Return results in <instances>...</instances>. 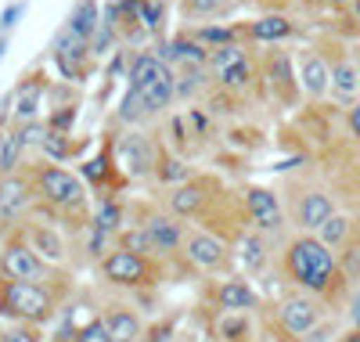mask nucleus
Here are the masks:
<instances>
[{"instance_id": "nucleus-35", "label": "nucleus", "mask_w": 360, "mask_h": 342, "mask_svg": "<svg viewBox=\"0 0 360 342\" xmlns=\"http://www.w3.org/2000/svg\"><path fill=\"white\" fill-rule=\"evenodd\" d=\"M252 76H256V72H252V61L245 58V61H238V65H231L227 72H220L217 83L227 90V94H242V90L252 87Z\"/></svg>"}, {"instance_id": "nucleus-1", "label": "nucleus", "mask_w": 360, "mask_h": 342, "mask_svg": "<svg viewBox=\"0 0 360 342\" xmlns=\"http://www.w3.org/2000/svg\"><path fill=\"white\" fill-rule=\"evenodd\" d=\"M285 285L295 292L317 296L324 303H335V296H342V270H339V256L328 248L317 234H295L285 241V253L278 260Z\"/></svg>"}, {"instance_id": "nucleus-30", "label": "nucleus", "mask_w": 360, "mask_h": 342, "mask_svg": "<svg viewBox=\"0 0 360 342\" xmlns=\"http://www.w3.org/2000/svg\"><path fill=\"white\" fill-rule=\"evenodd\" d=\"M249 37H252L256 44H281V40L295 37V25H292V18H285V15H263V18H256V22L249 25Z\"/></svg>"}, {"instance_id": "nucleus-4", "label": "nucleus", "mask_w": 360, "mask_h": 342, "mask_svg": "<svg viewBox=\"0 0 360 342\" xmlns=\"http://www.w3.org/2000/svg\"><path fill=\"white\" fill-rule=\"evenodd\" d=\"M0 274L11 277V281H29V285L54 289L58 296L69 292V274L62 267H51L47 260H40V253L25 241L22 227L4 234V241H0Z\"/></svg>"}, {"instance_id": "nucleus-12", "label": "nucleus", "mask_w": 360, "mask_h": 342, "mask_svg": "<svg viewBox=\"0 0 360 342\" xmlns=\"http://www.w3.org/2000/svg\"><path fill=\"white\" fill-rule=\"evenodd\" d=\"M335 198L332 191L317 188V184H299L292 188V227L299 234H317L328 216H335Z\"/></svg>"}, {"instance_id": "nucleus-50", "label": "nucleus", "mask_w": 360, "mask_h": 342, "mask_svg": "<svg viewBox=\"0 0 360 342\" xmlns=\"http://www.w3.org/2000/svg\"><path fill=\"white\" fill-rule=\"evenodd\" d=\"M356 241H360V220H356Z\"/></svg>"}, {"instance_id": "nucleus-44", "label": "nucleus", "mask_w": 360, "mask_h": 342, "mask_svg": "<svg viewBox=\"0 0 360 342\" xmlns=\"http://www.w3.org/2000/svg\"><path fill=\"white\" fill-rule=\"evenodd\" d=\"M119 4V15H123V22H137V15H141V8L148 4V0H115Z\"/></svg>"}, {"instance_id": "nucleus-16", "label": "nucleus", "mask_w": 360, "mask_h": 342, "mask_svg": "<svg viewBox=\"0 0 360 342\" xmlns=\"http://www.w3.org/2000/svg\"><path fill=\"white\" fill-rule=\"evenodd\" d=\"M115 159L119 166H123L130 177H152L155 173V163H159V148L155 141L141 134V130H127L123 137H119V148H115Z\"/></svg>"}, {"instance_id": "nucleus-29", "label": "nucleus", "mask_w": 360, "mask_h": 342, "mask_svg": "<svg viewBox=\"0 0 360 342\" xmlns=\"http://www.w3.org/2000/svg\"><path fill=\"white\" fill-rule=\"evenodd\" d=\"M86 227L119 238V234H123V227H127V224H123V205H119L112 195H101L98 205H94V213H90V224H86Z\"/></svg>"}, {"instance_id": "nucleus-34", "label": "nucleus", "mask_w": 360, "mask_h": 342, "mask_svg": "<svg viewBox=\"0 0 360 342\" xmlns=\"http://www.w3.org/2000/svg\"><path fill=\"white\" fill-rule=\"evenodd\" d=\"M209 69H180L176 72V101H191L209 87Z\"/></svg>"}, {"instance_id": "nucleus-19", "label": "nucleus", "mask_w": 360, "mask_h": 342, "mask_svg": "<svg viewBox=\"0 0 360 342\" xmlns=\"http://www.w3.org/2000/svg\"><path fill=\"white\" fill-rule=\"evenodd\" d=\"M299 90L310 98V101H321L332 94V65L324 61V54L317 51H307L303 58H299Z\"/></svg>"}, {"instance_id": "nucleus-28", "label": "nucleus", "mask_w": 360, "mask_h": 342, "mask_svg": "<svg viewBox=\"0 0 360 342\" xmlns=\"http://www.w3.org/2000/svg\"><path fill=\"white\" fill-rule=\"evenodd\" d=\"M159 184H162V188H180V184H188L195 173H191V166L184 163V159H180V155L176 151H162L159 148V163H155V173H152Z\"/></svg>"}, {"instance_id": "nucleus-13", "label": "nucleus", "mask_w": 360, "mask_h": 342, "mask_svg": "<svg viewBox=\"0 0 360 342\" xmlns=\"http://www.w3.org/2000/svg\"><path fill=\"white\" fill-rule=\"evenodd\" d=\"M33 209H37V191L29 173H11L0 180V234L18 231V224H25Z\"/></svg>"}, {"instance_id": "nucleus-18", "label": "nucleus", "mask_w": 360, "mask_h": 342, "mask_svg": "<svg viewBox=\"0 0 360 342\" xmlns=\"http://www.w3.org/2000/svg\"><path fill=\"white\" fill-rule=\"evenodd\" d=\"M22 234H25V241L40 253V260H47L51 267H65V260H69V245H65V238H62V231H58L54 224H44V220H29L22 224Z\"/></svg>"}, {"instance_id": "nucleus-3", "label": "nucleus", "mask_w": 360, "mask_h": 342, "mask_svg": "<svg viewBox=\"0 0 360 342\" xmlns=\"http://www.w3.org/2000/svg\"><path fill=\"white\" fill-rule=\"evenodd\" d=\"M62 299L54 289L29 285V281H11L0 274V321L4 324H33L47 328L62 314Z\"/></svg>"}, {"instance_id": "nucleus-7", "label": "nucleus", "mask_w": 360, "mask_h": 342, "mask_svg": "<svg viewBox=\"0 0 360 342\" xmlns=\"http://www.w3.org/2000/svg\"><path fill=\"white\" fill-rule=\"evenodd\" d=\"M176 105V72H166L162 80L148 83V87H127L123 101L115 108V119L137 130V122L166 115V108Z\"/></svg>"}, {"instance_id": "nucleus-43", "label": "nucleus", "mask_w": 360, "mask_h": 342, "mask_svg": "<svg viewBox=\"0 0 360 342\" xmlns=\"http://www.w3.org/2000/svg\"><path fill=\"white\" fill-rule=\"evenodd\" d=\"M25 8H29V0H11V4L0 11V37H8L11 29L18 25V18L25 15Z\"/></svg>"}, {"instance_id": "nucleus-42", "label": "nucleus", "mask_w": 360, "mask_h": 342, "mask_svg": "<svg viewBox=\"0 0 360 342\" xmlns=\"http://www.w3.org/2000/svg\"><path fill=\"white\" fill-rule=\"evenodd\" d=\"M115 37H119V29H115V25H108V22H101V25H98V33L90 37V54H94V58L108 54V47L115 44Z\"/></svg>"}, {"instance_id": "nucleus-27", "label": "nucleus", "mask_w": 360, "mask_h": 342, "mask_svg": "<svg viewBox=\"0 0 360 342\" xmlns=\"http://www.w3.org/2000/svg\"><path fill=\"white\" fill-rule=\"evenodd\" d=\"M166 72H173V69L162 65L152 51H137V54L130 58V65H127V83H130V87H148V83L162 80Z\"/></svg>"}, {"instance_id": "nucleus-14", "label": "nucleus", "mask_w": 360, "mask_h": 342, "mask_svg": "<svg viewBox=\"0 0 360 342\" xmlns=\"http://www.w3.org/2000/svg\"><path fill=\"white\" fill-rule=\"evenodd\" d=\"M51 61L54 69L62 72L65 83H79L86 72H90V61H94V54H90V40L76 37L69 25H62L51 40Z\"/></svg>"}, {"instance_id": "nucleus-51", "label": "nucleus", "mask_w": 360, "mask_h": 342, "mask_svg": "<svg viewBox=\"0 0 360 342\" xmlns=\"http://www.w3.org/2000/svg\"><path fill=\"white\" fill-rule=\"evenodd\" d=\"M278 342H292V338H278Z\"/></svg>"}, {"instance_id": "nucleus-10", "label": "nucleus", "mask_w": 360, "mask_h": 342, "mask_svg": "<svg viewBox=\"0 0 360 342\" xmlns=\"http://www.w3.org/2000/svg\"><path fill=\"white\" fill-rule=\"evenodd\" d=\"M242 209H245V224L249 231L263 234V238H281L285 234V209H281V198L278 191L263 188V184H249V188L242 191Z\"/></svg>"}, {"instance_id": "nucleus-49", "label": "nucleus", "mask_w": 360, "mask_h": 342, "mask_svg": "<svg viewBox=\"0 0 360 342\" xmlns=\"http://www.w3.org/2000/svg\"><path fill=\"white\" fill-rule=\"evenodd\" d=\"M4 51H8V37H0V58H4Z\"/></svg>"}, {"instance_id": "nucleus-48", "label": "nucleus", "mask_w": 360, "mask_h": 342, "mask_svg": "<svg viewBox=\"0 0 360 342\" xmlns=\"http://www.w3.org/2000/svg\"><path fill=\"white\" fill-rule=\"evenodd\" d=\"M349 15L360 22V0H349Z\"/></svg>"}, {"instance_id": "nucleus-24", "label": "nucleus", "mask_w": 360, "mask_h": 342, "mask_svg": "<svg viewBox=\"0 0 360 342\" xmlns=\"http://www.w3.org/2000/svg\"><path fill=\"white\" fill-rule=\"evenodd\" d=\"M317 238L339 256L342 248H349L356 241V220H353L349 213H335V216H328V220H324V227L317 231Z\"/></svg>"}, {"instance_id": "nucleus-6", "label": "nucleus", "mask_w": 360, "mask_h": 342, "mask_svg": "<svg viewBox=\"0 0 360 342\" xmlns=\"http://www.w3.org/2000/svg\"><path fill=\"white\" fill-rule=\"evenodd\" d=\"M324 321H328V303L317 299V296H307V292L288 289V292L274 303V328H278L281 338L303 342V338H307L310 331H317Z\"/></svg>"}, {"instance_id": "nucleus-20", "label": "nucleus", "mask_w": 360, "mask_h": 342, "mask_svg": "<svg viewBox=\"0 0 360 342\" xmlns=\"http://www.w3.org/2000/svg\"><path fill=\"white\" fill-rule=\"evenodd\" d=\"M44 98H47V83L29 76L15 87L11 94V127H22V122H33L40 119V108H44Z\"/></svg>"}, {"instance_id": "nucleus-45", "label": "nucleus", "mask_w": 360, "mask_h": 342, "mask_svg": "<svg viewBox=\"0 0 360 342\" xmlns=\"http://www.w3.org/2000/svg\"><path fill=\"white\" fill-rule=\"evenodd\" d=\"M346 130H349L353 141H360V101H353V105L346 108Z\"/></svg>"}, {"instance_id": "nucleus-5", "label": "nucleus", "mask_w": 360, "mask_h": 342, "mask_svg": "<svg viewBox=\"0 0 360 342\" xmlns=\"http://www.w3.org/2000/svg\"><path fill=\"white\" fill-rule=\"evenodd\" d=\"M98 274L101 281L119 289V292H152L159 281H162V263L152 260V256H141V253H130V248H112V253L98 263Z\"/></svg>"}, {"instance_id": "nucleus-21", "label": "nucleus", "mask_w": 360, "mask_h": 342, "mask_svg": "<svg viewBox=\"0 0 360 342\" xmlns=\"http://www.w3.org/2000/svg\"><path fill=\"white\" fill-rule=\"evenodd\" d=\"M234 260L242 263V270H249L252 277L263 274L270 267V238H263L256 231H245L242 238L234 241Z\"/></svg>"}, {"instance_id": "nucleus-33", "label": "nucleus", "mask_w": 360, "mask_h": 342, "mask_svg": "<svg viewBox=\"0 0 360 342\" xmlns=\"http://www.w3.org/2000/svg\"><path fill=\"white\" fill-rule=\"evenodd\" d=\"M18 159H22V144L15 137V127H0V180L18 173Z\"/></svg>"}, {"instance_id": "nucleus-11", "label": "nucleus", "mask_w": 360, "mask_h": 342, "mask_svg": "<svg viewBox=\"0 0 360 342\" xmlns=\"http://www.w3.org/2000/svg\"><path fill=\"white\" fill-rule=\"evenodd\" d=\"M141 231L148 234V241H152V253H155L159 263H162L166 256H180V248H184V238H188V224L180 220V216H173L166 205L144 209V216H141Z\"/></svg>"}, {"instance_id": "nucleus-15", "label": "nucleus", "mask_w": 360, "mask_h": 342, "mask_svg": "<svg viewBox=\"0 0 360 342\" xmlns=\"http://www.w3.org/2000/svg\"><path fill=\"white\" fill-rule=\"evenodd\" d=\"M205 299H209V310H213V314H256V310L263 306L259 292L238 274L213 281L209 292H205Z\"/></svg>"}, {"instance_id": "nucleus-2", "label": "nucleus", "mask_w": 360, "mask_h": 342, "mask_svg": "<svg viewBox=\"0 0 360 342\" xmlns=\"http://www.w3.org/2000/svg\"><path fill=\"white\" fill-rule=\"evenodd\" d=\"M29 180H33V191H37V205L47 209V213H58V216H79V220L90 224V209H86V184L65 170L58 163H37L25 170Z\"/></svg>"}, {"instance_id": "nucleus-8", "label": "nucleus", "mask_w": 360, "mask_h": 342, "mask_svg": "<svg viewBox=\"0 0 360 342\" xmlns=\"http://www.w3.org/2000/svg\"><path fill=\"white\" fill-rule=\"evenodd\" d=\"M224 188H220V180L217 177H205V173H195L188 184H180V188H173L166 195V209L173 216H180V220H202L209 224L213 220V209L224 205Z\"/></svg>"}, {"instance_id": "nucleus-39", "label": "nucleus", "mask_w": 360, "mask_h": 342, "mask_svg": "<svg viewBox=\"0 0 360 342\" xmlns=\"http://www.w3.org/2000/svg\"><path fill=\"white\" fill-rule=\"evenodd\" d=\"M0 342H47V328H33V324H0Z\"/></svg>"}, {"instance_id": "nucleus-32", "label": "nucleus", "mask_w": 360, "mask_h": 342, "mask_svg": "<svg viewBox=\"0 0 360 342\" xmlns=\"http://www.w3.org/2000/svg\"><path fill=\"white\" fill-rule=\"evenodd\" d=\"M188 37L198 40L202 47H209V51H217V47L238 44V29H234V25H195Z\"/></svg>"}, {"instance_id": "nucleus-36", "label": "nucleus", "mask_w": 360, "mask_h": 342, "mask_svg": "<svg viewBox=\"0 0 360 342\" xmlns=\"http://www.w3.org/2000/svg\"><path fill=\"white\" fill-rule=\"evenodd\" d=\"M231 0H180V15L184 22H202V18H213V15H224Z\"/></svg>"}, {"instance_id": "nucleus-46", "label": "nucleus", "mask_w": 360, "mask_h": 342, "mask_svg": "<svg viewBox=\"0 0 360 342\" xmlns=\"http://www.w3.org/2000/svg\"><path fill=\"white\" fill-rule=\"evenodd\" d=\"M349 324H353V328H360V292L353 296V306H349Z\"/></svg>"}, {"instance_id": "nucleus-47", "label": "nucleus", "mask_w": 360, "mask_h": 342, "mask_svg": "<svg viewBox=\"0 0 360 342\" xmlns=\"http://www.w3.org/2000/svg\"><path fill=\"white\" fill-rule=\"evenodd\" d=\"M310 4H321V8H342L349 0H310Z\"/></svg>"}, {"instance_id": "nucleus-41", "label": "nucleus", "mask_w": 360, "mask_h": 342, "mask_svg": "<svg viewBox=\"0 0 360 342\" xmlns=\"http://www.w3.org/2000/svg\"><path fill=\"white\" fill-rule=\"evenodd\" d=\"M162 18H166V0H148V4L141 8V15H137V22L148 29V33H159Z\"/></svg>"}, {"instance_id": "nucleus-31", "label": "nucleus", "mask_w": 360, "mask_h": 342, "mask_svg": "<svg viewBox=\"0 0 360 342\" xmlns=\"http://www.w3.org/2000/svg\"><path fill=\"white\" fill-rule=\"evenodd\" d=\"M76 37H83V40H90L98 33V25H101V4L98 0H79V4L72 8V15H69V22H65Z\"/></svg>"}, {"instance_id": "nucleus-37", "label": "nucleus", "mask_w": 360, "mask_h": 342, "mask_svg": "<svg viewBox=\"0 0 360 342\" xmlns=\"http://www.w3.org/2000/svg\"><path fill=\"white\" fill-rule=\"evenodd\" d=\"M249 58V51L242 47V44H231V47H217V51H209V72L213 76H220V72H227L231 65H238V61H245Z\"/></svg>"}, {"instance_id": "nucleus-40", "label": "nucleus", "mask_w": 360, "mask_h": 342, "mask_svg": "<svg viewBox=\"0 0 360 342\" xmlns=\"http://www.w3.org/2000/svg\"><path fill=\"white\" fill-rule=\"evenodd\" d=\"M69 342H112V335H108V328H105V321L94 314L90 321H83V324H76V331H72V338Z\"/></svg>"}, {"instance_id": "nucleus-23", "label": "nucleus", "mask_w": 360, "mask_h": 342, "mask_svg": "<svg viewBox=\"0 0 360 342\" xmlns=\"http://www.w3.org/2000/svg\"><path fill=\"white\" fill-rule=\"evenodd\" d=\"M112 173H115V151H112V144H105L101 155H94V159H86V163L79 166V180L86 184V188H98V191L115 188Z\"/></svg>"}, {"instance_id": "nucleus-17", "label": "nucleus", "mask_w": 360, "mask_h": 342, "mask_svg": "<svg viewBox=\"0 0 360 342\" xmlns=\"http://www.w3.org/2000/svg\"><path fill=\"white\" fill-rule=\"evenodd\" d=\"M98 317L105 321L112 342H144V331H148V321L137 306L130 303H105L98 310Z\"/></svg>"}, {"instance_id": "nucleus-38", "label": "nucleus", "mask_w": 360, "mask_h": 342, "mask_svg": "<svg viewBox=\"0 0 360 342\" xmlns=\"http://www.w3.org/2000/svg\"><path fill=\"white\" fill-rule=\"evenodd\" d=\"M15 137H18L22 151H29V148H44V141L51 137V127H47L44 119H33V122H22V127H15Z\"/></svg>"}, {"instance_id": "nucleus-25", "label": "nucleus", "mask_w": 360, "mask_h": 342, "mask_svg": "<svg viewBox=\"0 0 360 342\" xmlns=\"http://www.w3.org/2000/svg\"><path fill=\"white\" fill-rule=\"evenodd\" d=\"M213 338L217 342H252L256 338L252 314H217L213 317Z\"/></svg>"}, {"instance_id": "nucleus-26", "label": "nucleus", "mask_w": 360, "mask_h": 342, "mask_svg": "<svg viewBox=\"0 0 360 342\" xmlns=\"http://www.w3.org/2000/svg\"><path fill=\"white\" fill-rule=\"evenodd\" d=\"M332 94H335L346 108L360 98V69L353 65L349 58L332 61Z\"/></svg>"}, {"instance_id": "nucleus-22", "label": "nucleus", "mask_w": 360, "mask_h": 342, "mask_svg": "<svg viewBox=\"0 0 360 342\" xmlns=\"http://www.w3.org/2000/svg\"><path fill=\"white\" fill-rule=\"evenodd\" d=\"M299 76L292 72V58L285 54V51H274L266 58V83L274 87V94L281 98V101H295V94H299V83H295Z\"/></svg>"}, {"instance_id": "nucleus-9", "label": "nucleus", "mask_w": 360, "mask_h": 342, "mask_svg": "<svg viewBox=\"0 0 360 342\" xmlns=\"http://www.w3.org/2000/svg\"><path fill=\"white\" fill-rule=\"evenodd\" d=\"M180 256L191 270H202V274H227L234 267V245L205 227H188V238H184V248Z\"/></svg>"}]
</instances>
